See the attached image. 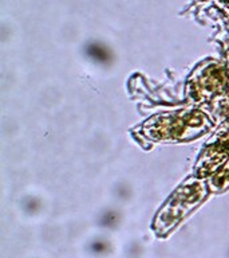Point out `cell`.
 <instances>
[{
    "instance_id": "cell-1",
    "label": "cell",
    "mask_w": 229,
    "mask_h": 258,
    "mask_svg": "<svg viewBox=\"0 0 229 258\" xmlns=\"http://www.w3.org/2000/svg\"><path fill=\"white\" fill-rule=\"evenodd\" d=\"M51 201L43 189L26 188L16 197L15 210L23 221L40 222L47 217Z\"/></svg>"
},
{
    "instance_id": "cell-2",
    "label": "cell",
    "mask_w": 229,
    "mask_h": 258,
    "mask_svg": "<svg viewBox=\"0 0 229 258\" xmlns=\"http://www.w3.org/2000/svg\"><path fill=\"white\" fill-rule=\"evenodd\" d=\"M125 222V207L112 202L100 205L92 214V223L95 225L96 229L104 233H116L124 227Z\"/></svg>"
},
{
    "instance_id": "cell-3",
    "label": "cell",
    "mask_w": 229,
    "mask_h": 258,
    "mask_svg": "<svg viewBox=\"0 0 229 258\" xmlns=\"http://www.w3.org/2000/svg\"><path fill=\"white\" fill-rule=\"evenodd\" d=\"M82 250L86 258H110L116 253V243L111 234L98 230V233L86 238Z\"/></svg>"
},
{
    "instance_id": "cell-4",
    "label": "cell",
    "mask_w": 229,
    "mask_h": 258,
    "mask_svg": "<svg viewBox=\"0 0 229 258\" xmlns=\"http://www.w3.org/2000/svg\"><path fill=\"white\" fill-rule=\"evenodd\" d=\"M84 149L88 156L92 159H103L111 152L112 149V137L111 135L103 128L92 129L88 133L84 141Z\"/></svg>"
},
{
    "instance_id": "cell-5",
    "label": "cell",
    "mask_w": 229,
    "mask_h": 258,
    "mask_svg": "<svg viewBox=\"0 0 229 258\" xmlns=\"http://www.w3.org/2000/svg\"><path fill=\"white\" fill-rule=\"evenodd\" d=\"M66 102V93L62 85L56 82H47L38 93V104L40 109L47 113H55L62 109Z\"/></svg>"
},
{
    "instance_id": "cell-6",
    "label": "cell",
    "mask_w": 229,
    "mask_h": 258,
    "mask_svg": "<svg viewBox=\"0 0 229 258\" xmlns=\"http://www.w3.org/2000/svg\"><path fill=\"white\" fill-rule=\"evenodd\" d=\"M138 197V187L129 177H118L111 181L108 187V198L110 202L126 207L134 203Z\"/></svg>"
},
{
    "instance_id": "cell-7",
    "label": "cell",
    "mask_w": 229,
    "mask_h": 258,
    "mask_svg": "<svg viewBox=\"0 0 229 258\" xmlns=\"http://www.w3.org/2000/svg\"><path fill=\"white\" fill-rule=\"evenodd\" d=\"M84 62L94 72L107 73L114 66V55L108 48L99 44H92L84 51Z\"/></svg>"
},
{
    "instance_id": "cell-8",
    "label": "cell",
    "mask_w": 229,
    "mask_h": 258,
    "mask_svg": "<svg viewBox=\"0 0 229 258\" xmlns=\"http://www.w3.org/2000/svg\"><path fill=\"white\" fill-rule=\"evenodd\" d=\"M2 139H3L4 144L12 143V141H18L22 139L24 133V124L23 121L20 120V117L15 114H4L2 118Z\"/></svg>"
},
{
    "instance_id": "cell-9",
    "label": "cell",
    "mask_w": 229,
    "mask_h": 258,
    "mask_svg": "<svg viewBox=\"0 0 229 258\" xmlns=\"http://www.w3.org/2000/svg\"><path fill=\"white\" fill-rule=\"evenodd\" d=\"M8 151L6 152V159L10 161V164L19 167L23 165L28 159V148L27 145L22 143L20 140L12 141L7 144Z\"/></svg>"
},
{
    "instance_id": "cell-10",
    "label": "cell",
    "mask_w": 229,
    "mask_h": 258,
    "mask_svg": "<svg viewBox=\"0 0 229 258\" xmlns=\"http://www.w3.org/2000/svg\"><path fill=\"white\" fill-rule=\"evenodd\" d=\"M145 253V246L140 239H132L125 246V257L126 258H141Z\"/></svg>"
},
{
    "instance_id": "cell-11",
    "label": "cell",
    "mask_w": 229,
    "mask_h": 258,
    "mask_svg": "<svg viewBox=\"0 0 229 258\" xmlns=\"http://www.w3.org/2000/svg\"><path fill=\"white\" fill-rule=\"evenodd\" d=\"M226 257L229 258V246H228V249H226Z\"/></svg>"
}]
</instances>
